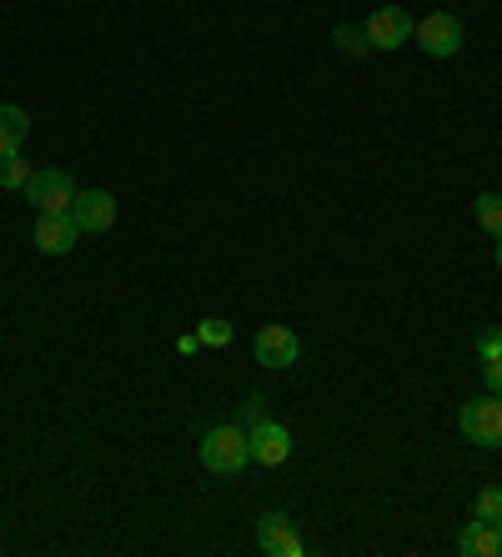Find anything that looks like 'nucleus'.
<instances>
[{
    "instance_id": "nucleus-19",
    "label": "nucleus",
    "mask_w": 502,
    "mask_h": 557,
    "mask_svg": "<svg viewBox=\"0 0 502 557\" xmlns=\"http://www.w3.org/2000/svg\"><path fill=\"white\" fill-rule=\"evenodd\" d=\"M261 417H267V403H261L257 392H252V397H246V403H242V412H236V428H242V432H252V428H257V422H261Z\"/></svg>"
},
{
    "instance_id": "nucleus-2",
    "label": "nucleus",
    "mask_w": 502,
    "mask_h": 557,
    "mask_svg": "<svg viewBox=\"0 0 502 557\" xmlns=\"http://www.w3.org/2000/svg\"><path fill=\"white\" fill-rule=\"evenodd\" d=\"M457 428L473 447H502V397H477V403H463L457 412Z\"/></svg>"
},
{
    "instance_id": "nucleus-14",
    "label": "nucleus",
    "mask_w": 502,
    "mask_h": 557,
    "mask_svg": "<svg viewBox=\"0 0 502 557\" xmlns=\"http://www.w3.org/2000/svg\"><path fill=\"white\" fill-rule=\"evenodd\" d=\"M30 182V166L21 161V151H0V186L5 191H26Z\"/></svg>"
},
{
    "instance_id": "nucleus-13",
    "label": "nucleus",
    "mask_w": 502,
    "mask_h": 557,
    "mask_svg": "<svg viewBox=\"0 0 502 557\" xmlns=\"http://www.w3.org/2000/svg\"><path fill=\"white\" fill-rule=\"evenodd\" d=\"M473 216H477V226H482V232L498 242V236H502V196L498 191H482L473 201Z\"/></svg>"
},
{
    "instance_id": "nucleus-22",
    "label": "nucleus",
    "mask_w": 502,
    "mask_h": 557,
    "mask_svg": "<svg viewBox=\"0 0 502 557\" xmlns=\"http://www.w3.org/2000/svg\"><path fill=\"white\" fill-rule=\"evenodd\" d=\"M492 267L502 272V236H498V247H492Z\"/></svg>"
},
{
    "instance_id": "nucleus-1",
    "label": "nucleus",
    "mask_w": 502,
    "mask_h": 557,
    "mask_svg": "<svg viewBox=\"0 0 502 557\" xmlns=\"http://www.w3.org/2000/svg\"><path fill=\"white\" fill-rule=\"evenodd\" d=\"M246 462H252V437H246L236 422H221L201 437V467L217 472V478H242Z\"/></svg>"
},
{
    "instance_id": "nucleus-7",
    "label": "nucleus",
    "mask_w": 502,
    "mask_h": 557,
    "mask_svg": "<svg viewBox=\"0 0 502 557\" xmlns=\"http://www.w3.org/2000/svg\"><path fill=\"white\" fill-rule=\"evenodd\" d=\"M71 216H76V226L86 236H106L111 226H117V196L111 191H76V207H71Z\"/></svg>"
},
{
    "instance_id": "nucleus-3",
    "label": "nucleus",
    "mask_w": 502,
    "mask_h": 557,
    "mask_svg": "<svg viewBox=\"0 0 502 557\" xmlns=\"http://www.w3.org/2000/svg\"><path fill=\"white\" fill-rule=\"evenodd\" d=\"M26 201L36 211H71V207H76V182H71V171H61V166L30 171Z\"/></svg>"
},
{
    "instance_id": "nucleus-5",
    "label": "nucleus",
    "mask_w": 502,
    "mask_h": 557,
    "mask_svg": "<svg viewBox=\"0 0 502 557\" xmlns=\"http://www.w3.org/2000/svg\"><path fill=\"white\" fill-rule=\"evenodd\" d=\"M417 46H423L427 55H438V61H448V55L463 51V21L452 11H432L427 21H417Z\"/></svg>"
},
{
    "instance_id": "nucleus-11",
    "label": "nucleus",
    "mask_w": 502,
    "mask_h": 557,
    "mask_svg": "<svg viewBox=\"0 0 502 557\" xmlns=\"http://www.w3.org/2000/svg\"><path fill=\"white\" fill-rule=\"evenodd\" d=\"M457 553L463 557H498V522H467L463 532H457Z\"/></svg>"
},
{
    "instance_id": "nucleus-17",
    "label": "nucleus",
    "mask_w": 502,
    "mask_h": 557,
    "mask_svg": "<svg viewBox=\"0 0 502 557\" xmlns=\"http://www.w3.org/2000/svg\"><path fill=\"white\" fill-rule=\"evenodd\" d=\"M473 518L477 522H498L502 518V487H482V493H477Z\"/></svg>"
},
{
    "instance_id": "nucleus-16",
    "label": "nucleus",
    "mask_w": 502,
    "mask_h": 557,
    "mask_svg": "<svg viewBox=\"0 0 502 557\" xmlns=\"http://www.w3.org/2000/svg\"><path fill=\"white\" fill-rule=\"evenodd\" d=\"M332 46L342 55H362V51H372V46H367V30L362 26H336L332 30Z\"/></svg>"
},
{
    "instance_id": "nucleus-8",
    "label": "nucleus",
    "mask_w": 502,
    "mask_h": 557,
    "mask_svg": "<svg viewBox=\"0 0 502 557\" xmlns=\"http://www.w3.org/2000/svg\"><path fill=\"white\" fill-rule=\"evenodd\" d=\"M257 362L271 367V372H282V367H296L302 362V342H296L292 326H261L257 332Z\"/></svg>"
},
{
    "instance_id": "nucleus-23",
    "label": "nucleus",
    "mask_w": 502,
    "mask_h": 557,
    "mask_svg": "<svg viewBox=\"0 0 502 557\" xmlns=\"http://www.w3.org/2000/svg\"><path fill=\"white\" fill-rule=\"evenodd\" d=\"M498 547H502V518H498Z\"/></svg>"
},
{
    "instance_id": "nucleus-12",
    "label": "nucleus",
    "mask_w": 502,
    "mask_h": 557,
    "mask_svg": "<svg viewBox=\"0 0 502 557\" xmlns=\"http://www.w3.org/2000/svg\"><path fill=\"white\" fill-rule=\"evenodd\" d=\"M30 136V116L21 106H0V151H21Z\"/></svg>"
},
{
    "instance_id": "nucleus-18",
    "label": "nucleus",
    "mask_w": 502,
    "mask_h": 557,
    "mask_svg": "<svg viewBox=\"0 0 502 557\" xmlns=\"http://www.w3.org/2000/svg\"><path fill=\"white\" fill-rule=\"evenodd\" d=\"M477 357H482V362L502 357V326H482V332H477Z\"/></svg>"
},
{
    "instance_id": "nucleus-21",
    "label": "nucleus",
    "mask_w": 502,
    "mask_h": 557,
    "mask_svg": "<svg viewBox=\"0 0 502 557\" xmlns=\"http://www.w3.org/2000/svg\"><path fill=\"white\" fill-rule=\"evenodd\" d=\"M196 347H201V337H176V351H181V357H192Z\"/></svg>"
},
{
    "instance_id": "nucleus-9",
    "label": "nucleus",
    "mask_w": 502,
    "mask_h": 557,
    "mask_svg": "<svg viewBox=\"0 0 502 557\" xmlns=\"http://www.w3.org/2000/svg\"><path fill=\"white\" fill-rule=\"evenodd\" d=\"M246 437H252V462H261V467H282L292 457V432L282 422H271V417H261Z\"/></svg>"
},
{
    "instance_id": "nucleus-20",
    "label": "nucleus",
    "mask_w": 502,
    "mask_h": 557,
    "mask_svg": "<svg viewBox=\"0 0 502 557\" xmlns=\"http://www.w3.org/2000/svg\"><path fill=\"white\" fill-rule=\"evenodd\" d=\"M482 382H488L492 397H502V357H492V362H482Z\"/></svg>"
},
{
    "instance_id": "nucleus-15",
    "label": "nucleus",
    "mask_w": 502,
    "mask_h": 557,
    "mask_svg": "<svg viewBox=\"0 0 502 557\" xmlns=\"http://www.w3.org/2000/svg\"><path fill=\"white\" fill-rule=\"evenodd\" d=\"M196 337H201V347H232V342H236V326L221 322V317H207V322L196 326Z\"/></svg>"
},
{
    "instance_id": "nucleus-10",
    "label": "nucleus",
    "mask_w": 502,
    "mask_h": 557,
    "mask_svg": "<svg viewBox=\"0 0 502 557\" xmlns=\"http://www.w3.org/2000/svg\"><path fill=\"white\" fill-rule=\"evenodd\" d=\"M257 547L267 557H302V537H296V522L286 512H267L257 522Z\"/></svg>"
},
{
    "instance_id": "nucleus-6",
    "label": "nucleus",
    "mask_w": 502,
    "mask_h": 557,
    "mask_svg": "<svg viewBox=\"0 0 502 557\" xmlns=\"http://www.w3.org/2000/svg\"><path fill=\"white\" fill-rule=\"evenodd\" d=\"M81 236L86 232L76 226L71 211H40L36 216V251L40 257H65V251H76Z\"/></svg>"
},
{
    "instance_id": "nucleus-4",
    "label": "nucleus",
    "mask_w": 502,
    "mask_h": 557,
    "mask_svg": "<svg viewBox=\"0 0 502 557\" xmlns=\"http://www.w3.org/2000/svg\"><path fill=\"white\" fill-rule=\"evenodd\" d=\"M362 30H367V46H372V51H402V46L413 40L417 26L402 5H382V11H372L367 21H362Z\"/></svg>"
}]
</instances>
